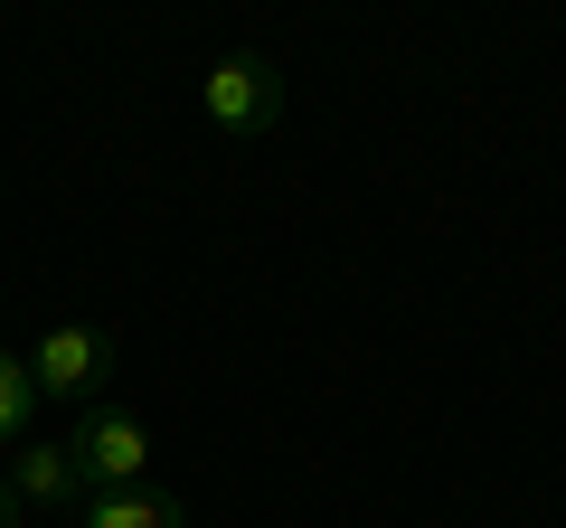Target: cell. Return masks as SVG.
<instances>
[{
	"instance_id": "obj_1",
	"label": "cell",
	"mask_w": 566,
	"mask_h": 528,
	"mask_svg": "<svg viewBox=\"0 0 566 528\" xmlns=\"http://www.w3.org/2000/svg\"><path fill=\"white\" fill-rule=\"evenodd\" d=\"M29 378H39L48 406H104V387L123 378V349H114V330H95V321H57L29 349Z\"/></svg>"
},
{
	"instance_id": "obj_2",
	"label": "cell",
	"mask_w": 566,
	"mask_h": 528,
	"mask_svg": "<svg viewBox=\"0 0 566 528\" xmlns=\"http://www.w3.org/2000/svg\"><path fill=\"white\" fill-rule=\"evenodd\" d=\"M85 463V490H142V463H151V434H142L133 406H85V425L66 434Z\"/></svg>"
},
{
	"instance_id": "obj_3",
	"label": "cell",
	"mask_w": 566,
	"mask_h": 528,
	"mask_svg": "<svg viewBox=\"0 0 566 528\" xmlns=\"http://www.w3.org/2000/svg\"><path fill=\"white\" fill-rule=\"evenodd\" d=\"M274 95H283V76L255 47H237V57L208 66V123H218V133H264V123H274Z\"/></svg>"
},
{
	"instance_id": "obj_4",
	"label": "cell",
	"mask_w": 566,
	"mask_h": 528,
	"mask_svg": "<svg viewBox=\"0 0 566 528\" xmlns=\"http://www.w3.org/2000/svg\"><path fill=\"white\" fill-rule=\"evenodd\" d=\"M0 482L20 490V509H85V463H76V444H57V434H48V444L29 434Z\"/></svg>"
},
{
	"instance_id": "obj_5",
	"label": "cell",
	"mask_w": 566,
	"mask_h": 528,
	"mask_svg": "<svg viewBox=\"0 0 566 528\" xmlns=\"http://www.w3.org/2000/svg\"><path fill=\"white\" fill-rule=\"evenodd\" d=\"M76 528H189V509L170 490H85Z\"/></svg>"
},
{
	"instance_id": "obj_6",
	"label": "cell",
	"mask_w": 566,
	"mask_h": 528,
	"mask_svg": "<svg viewBox=\"0 0 566 528\" xmlns=\"http://www.w3.org/2000/svg\"><path fill=\"white\" fill-rule=\"evenodd\" d=\"M39 406H48V397H39V378H29V359H10V349H0V444H10V453L29 444Z\"/></svg>"
},
{
	"instance_id": "obj_7",
	"label": "cell",
	"mask_w": 566,
	"mask_h": 528,
	"mask_svg": "<svg viewBox=\"0 0 566 528\" xmlns=\"http://www.w3.org/2000/svg\"><path fill=\"white\" fill-rule=\"evenodd\" d=\"M0 528H20V490L10 482H0Z\"/></svg>"
}]
</instances>
